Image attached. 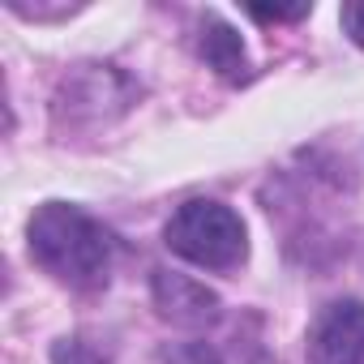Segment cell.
<instances>
[{"mask_svg": "<svg viewBox=\"0 0 364 364\" xmlns=\"http://www.w3.org/2000/svg\"><path fill=\"white\" fill-rule=\"evenodd\" d=\"M31 257L60 283L95 291L112 274V236L86 210L48 202L31 219Z\"/></svg>", "mask_w": 364, "mask_h": 364, "instance_id": "1", "label": "cell"}, {"mask_svg": "<svg viewBox=\"0 0 364 364\" xmlns=\"http://www.w3.org/2000/svg\"><path fill=\"white\" fill-rule=\"evenodd\" d=\"M167 249L202 270H236L249 253L245 223L223 202H185L167 223Z\"/></svg>", "mask_w": 364, "mask_h": 364, "instance_id": "2", "label": "cell"}, {"mask_svg": "<svg viewBox=\"0 0 364 364\" xmlns=\"http://www.w3.org/2000/svg\"><path fill=\"white\" fill-rule=\"evenodd\" d=\"M309 364H364V304L334 300L309 330Z\"/></svg>", "mask_w": 364, "mask_h": 364, "instance_id": "3", "label": "cell"}, {"mask_svg": "<svg viewBox=\"0 0 364 364\" xmlns=\"http://www.w3.org/2000/svg\"><path fill=\"white\" fill-rule=\"evenodd\" d=\"M154 300H159V313L176 326H189V330H202L219 317V296L206 291L198 279L189 274H176V270H159L154 274Z\"/></svg>", "mask_w": 364, "mask_h": 364, "instance_id": "4", "label": "cell"}, {"mask_svg": "<svg viewBox=\"0 0 364 364\" xmlns=\"http://www.w3.org/2000/svg\"><path fill=\"white\" fill-rule=\"evenodd\" d=\"M202 56H206L223 77H232V82H240L245 69H249L245 48H240V35H236L232 26H223L219 18H206V22H202Z\"/></svg>", "mask_w": 364, "mask_h": 364, "instance_id": "5", "label": "cell"}, {"mask_svg": "<svg viewBox=\"0 0 364 364\" xmlns=\"http://www.w3.org/2000/svg\"><path fill=\"white\" fill-rule=\"evenodd\" d=\"M52 360H56V364H107L86 338H60L56 351H52Z\"/></svg>", "mask_w": 364, "mask_h": 364, "instance_id": "6", "label": "cell"}, {"mask_svg": "<svg viewBox=\"0 0 364 364\" xmlns=\"http://www.w3.org/2000/svg\"><path fill=\"white\" fill-rule=\"evenodd\" d=\"M167 364H219V355L206 343H176L167 351Z\"/></svg>", "mask_w": 364, "mask_h": 364, "instance_id": "7", "label": "cell"}, {"mask_svg": "<svg viewBox=\"0 0 364 364\" xmlns=\"http://www.w3.org/2000/svg\"><path fill=\"white\" fill-rule=\"evenodd\" d=\"M249 14L257 18V22H296V18H304L309 14V5H291V9H262V5H249Z\"/></svg>", "mask_w": 364, "mask_h": 364, "instance_id": "8", "label": "cell"}, {"mask_svg": "<svg viewBox=\"0 0 364 364\" xmlns=\"http://www.w3.org/2000/svg\"><path fill=\"white\" fill-rule=\"evenodd\" d=\"M343 31L364 48V5H343Z\"/></svg>", "mask_w": 364, "mask_h": 364, "instance_id": "9", "label": "cell"}]
</instances>
